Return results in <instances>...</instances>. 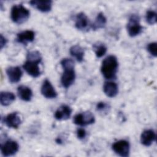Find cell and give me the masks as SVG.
I'll list each match as a JSON object with an SVG mask.
<instances>
[{
	"instance_id": "1",
	"label": "cell",
	"mask_w": 157,
	"mask_h": 157,
	"mask_svg": "<svg viewBox=\"0 0 157 157\" xmlns=\"http://www.w3.org/2000/svg\"><path fill=\"white\" fill-rule=\"evenodd\" d=\"M118 62L114 55L107 56L102 62L101 72L104 77L107 80L115 79L117 77Z\"/></svg>"
},
{
	"instance_id": "2",
	"label": "cell",
	"mask_w": 157,
	"mask_h": 157,
	"mask_svg": "<svg viewBox=\"0 0 157 157\" xmlns=\"http://www.w3.org/2000/svg\"><path fill=\"white\" fill-rule=\"evenodd\" d=\"M29 15V10L22 4H15L11 9L10 18L12 21L16 24L21 25L26 22Z\"/></svg>"
},
{
	"instance_id": "3",
	"label": "cell",
	"mask_w": 157,
	"mask_h": 157,
	"mask_svg": "<svg viewBox=\"0 0 157 157\" xmlns=\"http://www.w3.org/2000/svg\"><path fill=\"white\" fill-rule=\"evenodd\" d=\"M128 33L130 37H135L141 33L143 27L140 23V17L138 15L132 14L128 20L126 25Z\"/></svg>"
},
{
	"instance_id": "4",
	"label": "cell",
	"mask_w": 157,
	"mask_h": 157,
	"mask_svg": "<svg viewBox=\"0 0 157 157\" xmlns=\"http://www.w3.org/2000/svg\"><path fill=\"white\" fill-rule=\"evenodd\" d=\"M73 121L77 125L85 126L93 124L95 121V117L91 112L86 111L76 114L74 117Z\"/></svg>"
},
{
	"instance_id": "5",
	"label": "cell",
	"mask_w": 157,
	"mask_h": 157,
	"mask_svg": "<svg viewBox=\"0 0 157 157\" xmlns=\"http://www.w3.org/2000/svg\"><path fill=\"white\" fill-rule=\"evenodd\" d=\"M1 154L6 157L15 155L19 150L18 144L13 140H7L4 143L1 144Z\"/></svg>"
},
{
	"instance_id": "6",
	"label": "cell",
	"mask_w": 157,
	"mask_h": 157,
	"mask_svg": "<svg viewBox=\"0 0 157 157\" xmlns=\"http://www.w3.org/2000/svg\"><path fill=\"white\" fill-rule=\"evenodd\" d=\"M113 151L118 155L122 157H127L129 155L130 145L125 140H120L115 142L112 145Z\"/></svg>"
},
{
	"instance_id": "7",
	"label": "cell",
	"mask_w": 157,
	"mask_h": 157,
	"mask_svg": "<svg viewBox=\"0 0 157 157\" xmlns=\"http://www.w3.org/2000/svg\"><path fill=\"white\" fill-rule=\"evenodd\" d=\"M75 72L74 68L63 69V72L61 77V83L63 88H69L75 82Z\"/></svg>"
},
{
	"instance_id": "8",
	"label": "cell",
	"mask_w": 157,
	"mask_h": 157,
	"mask_svg": "<svg viewBox=\"0 0 157 157\" xmlns=\"http://www.w3.org/2000/svg\"><path fill=\"white\" fill-rule=\"evenodd\" d=\"M39 63H40L37 61L26 59L23 65V68L30 76L34 78H37L41 74V71L39 66Z\"/></svg>"
},
{
	"instance_id": "9",
	"label": "cell",
	"mask_w": 157,
	"mask_h": 157,
	"mask_svg": "<svg viewBox=\"0 0 157 157\" xmlns=\"http://www.w3.org/2000/svg\"><path fill=\"white\" fill-rule=\"evenodd\" d=\"M3 123L9 128L17 129L21 123V119L18 112H12L4 117Z\"/></svg>"
},
{
	"instance_id": "10",
	"label": "cell",
	"mask_w": 157,
	"mask_h": 157,
	"mask_svg": "<svg viewBox=\"0 0 157 157\" xmlns=\"http://www.w3.org/2000/svg\"><path fill=\"white\" fill-rule=\"evenodd\" d=\"M40 92L47 99H55L58 95L55 88L48 79H45L43 82L40 88Z\"/></svg>"
},
{
	"instance_id": "11",
	"label": "cell",
	"mask_w": 157,
	"mask_h": 157,
	"mask_svg": "<svg viewBox=\"0 0 157 157\" xmlns=\"http://www.w3.org/2000/svg\"><path fill=\"white\" fill-rule=\"evenodd\" d=\"M6 74L9 80L12 83H18L23 75L21 68L18 66H10L6 69Z\"/></svg>"
},
{
	"instance_id": "12",
	"label": "cell",
	"mask_w": 157,
	"mask_h": 157,
	"mask_svg": "<svg viewBox=\"0 0 157 157\" xmlns=\"http://www.w3.org/2000/svg\"><path fill=\"white\" fill-rule=\"evenodd\" d=\"M75 28L80 31H84L90 28L91 23L86 15L83 12H80L77 14L75 20Z\"/></svg>"
},
{
	"instance_id": "13",
	"label": "cell",
	"mask_w": 157,
	"mask_h": 157,
	"mask_svg": "<svg viewBox=\"0 0 157 157\" xmlns=\"http://www.w3.org/2000/svg\"><path fill=\"white\" fill-rule=\"evenodd\" d=\"M72 109L67 105H62L55 111L54 117L59 121L66 120L69 119L72 114Z\"/></svg>"
},
{
	"instance_id": "14",
	"label": "cell",
	"mask_w": 157,
	"mask_h": 157,
	"mask_svg": "<svg viewBox=\"0 0 157 157\" xmlns=\"http://www.w3.org/2000/svg\"><path fill=\"white\" fill-rule=\"evenodd\" d=\"M31 6L42 12H50L52 7V1L50 0H33L29 2Z\"/></svg>"
},
{
	"instance_id": "15",
	"label": "cell",
	"mask_w": 157,
	"mask_h": 157,
	"mask_svg": "<svg viewBox=\"0 0 157 157\" xmlns=\"http://www.w3.org/2000/svg\"><path fill=\"white\" fill-rule=\"evenodd\" d=\"M35 39V33L32 30H26L21 31L17 35V41L23 45H27L29 42H32Z\"/></svg>"
},
{
	"instance_id": "16",
	"label": "cell",
	"mask_w": 157,
	"mask_h": 157,
	"mask_svg": "<svg viewBox=\"0 0 157 157\" xmlns=\"http://www.w3.org/2000/svg\"><path fill=\"white\" fill-rule=\"evenodd\" d=\"M155 140L156 134L153 129H145L140 135V142L144 146H150Z\"/></svg>"
},
{
	"instance_id": "17",
	"label": "cell",
	"mask_w": 157,
	"mask_h": 157,
	"mask_svg": "<svg viewBox=\"0 0 157 157\" xmlns=\"http://www.w3.org/2000/svg\"><path fill=\"white\" fill-rule=\"evenodd\" d=\"M103 91L107 96L114 98L118 93V87L117 84L113 82H106L104 84Z\"/></svg>"
},
{
	"instance_id": "18",
	"label": "cell",
	"mask_w": 157,
	"mask_h": 157,
	"mask_svg": "<svg viewBox=\"0 0 157 157\" xmlns=\"http://www.w3.org/2000/svg\"><path fill=\"white\" fill-rule=\"evenodd\" d=\"M17 94L21 100L26 102L30 101L33 97L32 90L25 85H20L17 88Z\"/></svg>"
},
{
	"instance_id": "19",
	"label": "cell",
	"mask_w": 157,
	"mask_h": 157,
	"mask_svg": "<svg viewBox=\"0 0 157 157\" xmlns=\"http://www.w3.org/2000/svg\"><path fill=\"white\" fill-rule=\"evenodd\" d=\"M70 54L74 57L78 62H82L84 59L85 51L84 49L79 45H74L69 49Z\"/></svg>"
},
{
	"instance_id": "20",
	"label": "cell",
	"mask_w": 157,
	"mask_h": 157,
	"mask_svg": "<svg viewBox=\"0 0 157 157\" xmlns=\"http://www.w3.org/2000/svg\"><path fill=\"white\" fill-rule=\"evenodd\" d=\"M107 23V19L104 16V13L102 12H99L96 18L94 21L93 23H91L90 28L93 30H97L99 29H101L105 27Z\"/></svg>"
},
{
	"instance_id": "21",
	"label": "cell",
	"mask_w": 157,
	"mask_h": 157,
	"mask_svg": "<svg viewBox=\"0 0 157 157\" xmlns=\"http://www.w3.org/2000/svg\"><path fill=\"white\" fill-rule=\"evenodd\" d=\"M15 100V96L12 92L1 91L0 93V102L3 106H8Z\"/></svg>"
},
{
	"instance_id": "22",
	"label": "cell",
	"mask_w": 157,
	"mask_h": 157,
	"mask_svg": "<svg viewBox=\"0 0 157 157\" xmlns=\"http://www.w3.org/2000/svg\"><path fill=\"white\" fill-rule=\"evenodd\" d=\"M93 50H94L96 57L101 58L106 53L107 47L103 43L98 42L93 45Z\"/></svg>"
},
{
	"instance_id": "23",
	"label": "cell",
	"mask_w": 157,
	"mask_h": 157,
	"mask_svg": "<svg viewBox=\"0 0 157 157\" xmlns=\"http://www.w3.org/2000/svg\"><path fill=\"white\" fill-rule=\"evenodd\" d=\"M26 59L37 61L40 63L42 61V56L40 53L39 51H37V50L31 51L27 53Z\"/></svg>"
},
{
	"instance_id": "24",
	"label": "cell",
	"mask_w": 157,
	"mask_h": 157,
	"mask_svg": "<svg viewBox=\"0 0 157 157\" xmlns=\"http://www.w3.org/2000/svg\"><path fill=\"white\" fill-rule=\"evenodd\" d=\"M146 21L150 25H154L156 23V13L153 10H148L145 15Z\"/></svg>"
},
{
	"instance_id": "25",
	"label": "cell",
	"mask_w": 157,
	"mask_h": 157,
	"mask_svg": "<svg viewBox=\"0 0 157 157\" xmlns=\"http://www.w3.org/2000/svg\"><path fill=\"white\" fill-rule=\"evenodd\" d=\"M61 65L63 69L74 68V61L71 58H63L61 61Z\"/></svg>"
},
{
	"instance_id": "26",
	"label": "cell",
	"mask_w": 157,
	"mask_h": 157,
	"mask_svg": "<svg viewBox=\"0 0 157 157\" xmlns=\"http://www.w3.org/2000/svg\"><path fill=\"white\" fill-rule=\"evenodd\" d=\"M148 52L154 57L157 56V44L156 42H151L147 47Z\"/></svg>"
},
{
	"instance_id": "27",
	"label": "cell",
	"mask_w": 157,
	"mask_h": 157,
	"mask_svg": "<svg viewBox=\"0 0 157 157\" xmlns=\"http://www.w3.org/2000/svg\"><path fill=\"white\" fill-rule=\"evenodd\" d=\"M109 105L105 103L104 102H99L96 104V110L99 112H104L105 111Z\"/></svg>"
},
{
	"instance_id": "28",
	"label": "cell",
	"mask_w": 157,
	"mask_h": 157,
	"mask_svg": "<svg viewBox=\"0 0 157 157\" xmlns=\"http://www.w3.org/2000/svg\"><path fill=\"white\" fill-rule=\"evenodd\" d=\"M77 136L79 139H83L86 136V132L83 128H78L77 130Z\"/></svg>"
},
{
	"instance_id": "29",
	"label": "cell",
	"mask_w": 157,
	"mask_h": 157,
	"mask_svg": "<svg viewBox=\"0 0 157 157\" xmlns=\"http://www.w3.org/2000/svg\"><path fill=\"white\" fill-rule=\"evenodd\" d=\"M7 40L5 38V37H4L2 34H1L0 36V48L1 50H2L4 47L7 44Z\"/></svg>"
}]
</instances>
